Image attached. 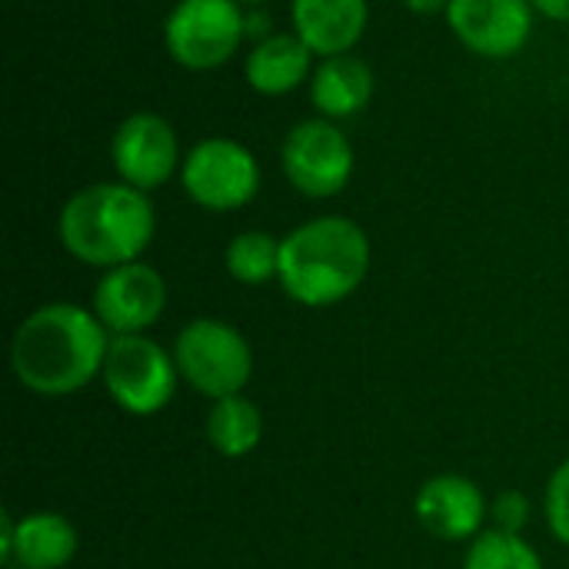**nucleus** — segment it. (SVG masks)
Wrapping results in <instances>:
<instances>
[{"label": "nucleus", "instance_id": "nucleus-1", "mask_svg": "<svg viewBox=\"0 0 569 569\" xmlns=\"http://www.w3.org/2000/svg\"><path fill=\"white\" fill-rule=\"evenodd\" d=\"M107 327L77 303H43L10 340L13 377L40 397H70L103 373Z\"/></svg>", "mask_w": 569, "mask_h": 569}, {"label": "nucleus", "instance_id": "nucleus-2", "mask_svg": "<svg viewBox=\"0 0 569 569\" xmlns=\"http://www.w3.org/2000/svg\"><path fill=\"white\" fill-rule=\"evenodd\" d=\"M370 237L350 217H313L280 240V287L300 307H333L370 273Z\"/></svg>", "mask_w": 569, "mask_h": 569}, {"label": "nucleus", "instance_id": "nucleus-3", "mask_svg": "<svg viewBox=\"0 0 569 569\" xmlns=\"http://www.w3.org/2000/svg\"><path fill=\"white\" fill-rule=\"evenodd\" d=\"M57 233L73 260L110 270L140 260L157 233V210L143 190L123 180H100L63 203Z\"/></svg>", "mask_w": 569, "mask_h": 569}, {"label": "nucleus", "instance_id": "nucleus-4", "mask_svg": "<svg viewBox=\"0 0 569 569\" xmlns=\"http://www.w3.org/2000/svg\"><path fill=\"white\" fill-rule=\"evenodd\" d=\"M173 360L180 380L210 400L243 393L253 373V350L247 337L233 323L213 317H200L177 333Z\"/></svg>", "mask_w": 569, "mask_h": 569}, {"label": "nucleus", "instance_id": "nucleus-5", "mask_svg": "<svg viewBox=\"0 0 569 569\" xmlns=\"http://www.w3.org/2000/svg\"><path fill=\"white\" fill-rule=\"evenodd\" d=\"M247 40V10L237 0H177L163 23V47L183 70L223 67Z\"/></svg>", "mask_w": 569, "mask_h": 569}, {"label": "nucleus", "instance_id": "nucleus-6", "mask_svg": "<svg viewBox=\"0 0 569 569\" xmlns=\"http://www.w3.org/2000/svg\"><path fill=\"white\" fill-rule=\"evenodd\" d=\"M103 387L110 400L130 417L160 413L177 393V360L147 333L110 337V350L103 360Z\"/></svg>", "mask_w": 569, "mask_h": 569}, {"label": "nucleus", "instance_id": "nucleus-7", "mask_svg": "<svg viewBox=\"0 0 569 569\" xmlns=\"http://www.w3.org/2000/svg\"><path fill=\"white\" fill-rule=\"evenodd\" d=\"M180 183L187 197L213 213H230L247 207L260 190V163L250 147L230 137L200 140L180 167Z\"/></svg>", "mask_w": 569, "mask_h": 569}, {"label": "nucleus", "instance_id": "nucleus-8", "mask_svg": "<svg viewBox=\"0 0 569 569\" xmlns=\"http://www.w3.org/2000/svg\"><path fill=\"white\" fill-rule=\"evenodd\" d=\"M280 167L293 190L310 200H327L347 190L353 177V143L333 120L310 117L283 137Z\"/></svg>", "mask_w": 569, "mask_h": 569}, {"label": "nucleus", "instance_id": "nucleus-9", "mask_svg": "<svg viewBox=\"0 0 569 569\" xmlns=\"http://www.w3.org/2000/svg\"><path fill=\"white\" fill-rule=\"evenodd\" d=\"M110 160L117 177L143 193L163 187L183 167L173 123L150 110L120 120L110 137Z\"/></svg>", "mask_w": 569, "mask_h": 569}, {"label": "nucleus", "instance_id": "nucleus-10", "mask_svg": "<svg viewBox=\"0 0 569 569\" xmlns=\"http://www.w3.org/2000/svg\"><path fill=\"white\" fill-rule=\"evenodd\" d=\"M167 310V283L143 260L103 270L93 287V313L113 337L150 330Z\"/></svg>", "mask_w": 569, "mask_h": 569}, {"label": "nucleus", "instance_id": "nucleus-11", "mask_svg": "<svg viewBox=\"0 0 569 569\" xmlns=\"http://www.w3.org/2000/svg\"><path fill=\"white\" fill-rule=\"evenodd\" d=\"M530 0H450L447 23L453 37L477 57H517L533 33Z\"/></svg>", "mask_w": 569, "mask_h": 569}, {"label": "nucleus", "instance_id": "nucleus-12", "mask_svg": "<svg viewBox=\"0 0 569 569\" xmlns=\"http://www.w3.org/2000/svg\"><path fill=\"white\" fill-rule=\"evenodd\" d=\"M413 510L420 527L447 543L473 540L477 533H483V520H490L483 490L457 473H440L427 480L413 500Z\"/></svg>", "mask_w": 569, "mask_h": 569}, {"label": "nucleus", "instance_id": "nucleus-13", "mask_svg": "<svg viewBox=\"0 0 569 569\" xmlns=\"http://www.w3.org/2000/svg\"><path fill=\"white\" fill-rule=\"evenodd\" d=\"M293 33L323 60L350 53L370 23L367 0H290Z\"/></svg>", "mask_w": 569, "mask_h": 569}, {"label": "nucleus", "instance_id": "nucleus-14", "mask_svg": "<svg viewBox=\"0 0 569 569\" xmlns=\"http://www.w3.org/2000/svg\"><path fill=\"white\" fill-rule=\"evenodd\" d=\"M313 50L293 33H270L263 40H257L243 60V77L247 83L263 93V97H283L293 93L300 83H307L313 77Z\"/></svg>", "mask_w": 569, "mask_h": 569}, {"label": "nucleus", "instance_id": "nucleus-15", "mask_svg": "<svg viewBox=\"0 0 569 569\" xmlns=\"http://www.w3.org/2000/svg\"><path fill=\"white\" fill-rule=\"evenodd\" d=\"M373 67L357 57V53H340V57H323L310 77V100L320 117L327 120H343L357 117L367 110L373 97Z\"/></svg>", "mask_w": 569, "mask_h": 569}, {"label": "nucleus", "instance_id": "nucleus-16", "mask_svg": "<svg viewBox=\"0 0 569 569\" xmlns=\"http://www.w3.org/2000/svg\"><path fill=\"white\" fill-rule=\"evenodd\" d=\"M80 550L77 527L50 510L27 513L17 520L13 547L7 557V567L20 569H63Z\"/></svg>", "mask_w": 569, "mask_h": 569}, {"label": "nucleus", "instance_id": "nucleus-17", "mask_svg": "<svg viewBox=\"0 0 569 569\" xmlns=\"http://www.w3.org/2000/svg\"><path fill=\"white\" fill-rule=\"evenodd\" d=\"M263 437V413L253 400L243 393L213 400V410L207 413V440L220 457H247L260 447Z\"/></svg>", "mask_w": 569, "mask_h": 569}, {"label": "nucleus", "instance_id": "nucleus-18", "mask_svg": "<svg viewBox=\"0 0 569 569\" xmlns=\"http://www.w3.org/2000/svg\"><path fill=\"white\" fill-rule=\"evenodd\" d=\"M227 273L243 287H260L280 277V240L263 230H243L227 243Z\"/></svg>", "mask_w": 569, "mask_h": 569}, {"label": "nucleus", "instance_id": "nucleus-19", "mask_svg": "<svg viewBox=\"0 0 569 569\" xmlns=\"http://www.w3.org/2000/svg\"><path fill=\"white\" fill-rule=\"evenodd\" d=\"M463 569H543V560L520 533L483 530L470 540Z\"/></svg>", "mask_w": 569, "mask_h": 569}, {"label": "nucleus", "instance_id": "nucleus-20", "mask_svg": "<svg viewBox=\"0 0 569 569\" xmlns=\"http://www.w3.org/2000/svg\"><path fill=\"white\" fill-rule=\"evenodd\" d=\"M543 507H547V523H550L553 537L569 547V460L553 470V477L547 483V503Z\"/></svg>", "mask_w": 569, "mask_h": 569}, {"label": "nucleus", "instance_id": "nucleus-21", "mask_svg": "<svg viewBox=\"0 0 569 569\" xmlns=\"http://www.w3.org/2000/svg\"><path fill=\"white\" fill-rule=\"evenodd\" d=\"M490 520H493V530L523 533V527L530 523V500H527V493H520V490L497 493V500L490 503Z\"/></svg>", "mask_w": 569, "mask_h": 569}, {"label": "nucleus", "instance_id": "nucleus-22", "mask_svg": "<svg viewBox=\"0 0 569 569\" xmlns=\"http://www.w3.org/2000/svg\"><path fill=\"white\" fill-rule=\"evenodd\" d=\"M533 10L547 20H560V23H569V0H530Z\"/></svg>", "mask_w": 569, "mask_h": 569}, {"label": "nucleus", "instance_id": "nucleus-23", "mask_svg": "<svg viewBox=\"0 0 569 569\" xmlns=\"http://www.w3.org/2000/svg\"><path fill=\"white\" fill-rule=\"evenodd\" d=\"M407 3V10H413V13H447V7H450V0H403Z\"/></svg>", "mask_w": 569, "mask_h": 569}, {"label": "nucleus", "instance_id": "nucleus-24", "mask_svg": "<svg viewBox=\"0 0 569 569\" xmlns=\"http://www.w3.org/2000/svg\"><path fill=\"white\" fill-rule=\"evenodd\" d=\"M237 3H243V7H260L263 0H237Z\"/></svg>", "mask_w": 569, "mask_h": 569}]
</instances>
